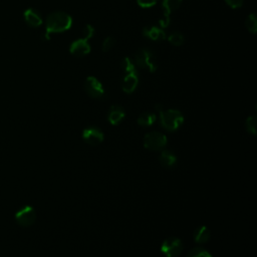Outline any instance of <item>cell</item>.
<instances>
[{
  "label": "cell",
  "instance_id": "obj_22",
  "mask_svg": "<svg viewBox=\"0 0 257 257\" xmlns=\"http://www.w3.org/2000/svg\"><path fill=\"white\" fill-rule=\"evenodd\" d=\"M121 67L122 69L127 73V72H133V71H137L136 70V65L134 63V61L128 58V57H125L123 58L122 62H121Z\"/></svg>",
  "mask_w": 257,
  "mask_h": 257
},
{
  "label": "cell",
  "instance_id": "obj_15",
  "mask_svg": "<svg viewBox=\"0 0 257 257\" xmlns=\"http://www.w3.org/2000/svg\"><path fill=\"white\" fill-rule=\"evenodd\" d=\"M159 161L162 164V166L166 168H173L178 159L176 154L171 150H163L159 156Z\"/></svg>",
  "mask_w": 257,
  "mask_h": 257
},
{
  "label": "cell",
  "instance_id": "obj_18",
  "mask_svg": "<svg viewBox=\"0 0 257 257\" xmlns=\"http://www.w3.org/2000/svg\"><path fill=\"white\" fill-rule=\"evenodd\" d=\"M245 26L247 28V30L253 34L256 33L257 31V18L255 13H251L247 16L246 20H245Z\"/></svg>",
  "mask_w": 257,
  "mask_h": 257
},
{
  "label": "cell",
  "instance_id": "obj_17",
  "mask_svg": "<svg viewBox=\"0 0 257 257\" xmlns=\"http://www.w3.org/2000/svg\"><path fill=\"white\" fill-rule=\"evenodd\" d=\"M156 119H157V116L155 113L146 111L140 114V116L137 119V122L141 126H150L156 121Z\"/></svg>",
  "mask_w": 257,
  "mask_h": 257
},
{
  "label": "cell",
  "instance_id": "obj_11",
  "mask_svg": "<svg viewBox=\"0 0 257 257\" xmlns=\"http://www.w3.org/2000/svg\"><path fill=\"white\" fill-rule=\"evenodd\" d=\"M139 83V76L137 71L127 72L121 82V88L125 93H132L136 90Z\"/></svg>",
  "mask_w": 257,
  "mask_h": 257
},
{
  "label": "cell",
  "instance_id": "obj_3",
  "mask_svg": "<svg viewBox=\"0 0 257 257\" xmlns=\"http://www.w3.org/2000/svg\"><path fill=\"white\" fill-rule=\"evenodd\" d=\"M134 63L135 65L141 67V68H146L150 72H155L158 68L156 59L154 54L148 50V49H139L134 56Z\"/></svg>",
  "mask_w": 257,
  "mask_h": 257
},
{
  "label": "cell",
  "instance_id": "obj_4",
  "mask_svg": "<svg viewBox=\"0 0 257 257\" xmlns=\"http://www.w3.org/2000/svg\"><path fill=\"white\" fill-rule=\"evenodd\" d=\"M167 145V137L157 131L150 132L144 137V147L150 151H161Z\"/></svg>",
  "mask_w": 257,
  "mask_h": 257
},
{
  "label": "cell",
  "instance_id": "obj_21",
  "mask_svg": "<svg viewBox=\"0 0 257 257\" xmlns=\"http://www.w3.org/2000/svg\"><path fill=\"white\" fill-rule=\"evenodd\" d=\"M246 125V130L248 133L252 134V135H256V116L255 115H251L248 116L245 122Z\"/></svg>",
  "mask_w": 257,
  "mask_h": 257
},
{
  "label": "cell",
  "instance_id": "obj_10",
  "mask_svg": "<svg viewBox=\"0 0 257 257\" xmlns=\"http://www.w3.org/2000/svg\"><path fill=\"white\" fill-rule=\"evenodd\" d=\"M69 51L75 56H83L88 54L90 52V45L88 40L84 38L74 40L69 46Z\"/></svg>",
  "mask_w": 257,
  "mask_h": 257
},
{
  "label": "cell",
  "instance_id": "obj_1",
  "mask_svg": "<svg viewBox=\"0 0 257 257\" xmlns=\"http://www.w3.org/2000/svg\"><path fill=\"white\" fill-rule=\"evenodd\" d=\"M72 25V18L69 14L63 11H55L50 13L45 20L44 38L48 40L52 33L64 32L70 29Z\"/></svg>",
  "mask_w": 257,
  "mask_h": 257
},
{
  "label": "cell",
  "instance_id": "obj_13",
  "mask_svg": "<svg viewBox=\"0 0 257 257\" xmlns=\"http://www.w3.org/2000/svg\"><path fill=\"white\" fill-rule=\"evenodd\" d=\"M24 19L26 21V23L30 26V27H39L42 24V18L39 14V12L33 8H27L24 11Z\"/></svg>",
  "mask_w": 257,
  "mask_h": 257
},
{
  "label": "cell",
  "instance_id": "obj_9",
  "mask_svg": "<svg viewBox=\"0 0 257 257\" xmlns=\"http://www.w3.org/2000/svg\"><path fill=\"white\" fill-rule=\"evenodd\" d=\"M182 4V0H163L162 7H163V14L164 17L159 21L160 26L165 28L170 23V15L173 11L178 9Z\"/></svg>",
  "mask_w": 257,
  "mask_h": 257
},
{
  "label": "cell",
  "instance_id": "obj_2",
  "mask_svg": "<svg viewBox=\"0 0 257 257\" xmlns=\"http://www.w3.org/2000/svg\"><path fill=\"white\" fill-rule=\"evenodd\" d=\"M156 109L159 112L160 124L166 131L175 132L179 130L180 126L183 124L185 118L183 113L180 110L173 109V108L168 110H163L160 104L156 106Z\"/></svg>",
  "mask_w": 257,
  "mask_h": 257
},
{
  "label": "cell",
  "instance_id": "obj_20",
  "mask_svg": "<svg viewBox=\"0 0 257 257\" xmlns=\"http://www.w3.org/2000/svg\"><path fill=\"white\" fill-rule=\"evenodd\" d=\"M187 257H212V255L202 247H195L189 251Z\"/></svg>",
  "mask_w": 257,
  "mask_h": 257
},
{
  "label": "cell",
  "instance_id": "obj_19",
  "mask_svg": "<svg viewBox=\"0 0 257 257\" xmlns=\"http://www.w3.org/2000/svg\"><path fill=\"white\" fill-rule=\"evenodd\" d=\"M168 41L175 46H181L184 43L185 39H184V35L181 32L175 31L168 36Z\"/></svg>",
  "mask_w": 257,
  "mask_h": 257
},
{
  "label": "cell",
  "instance_id": "obj_16",
  "mask_svg": "<svg viewBox=\"0 0 257 257\" xmlns=\"http://www.w3.org/2000/svg\"><path fill=\"white\" fill-rule=\"evenodd\" d=\"M193 237L196 243L203 244L210 240L211 232L206 226H199L193 233Z\"/></svg>",
  "mask_w": 257,
  "mask_h": 257
},
{
  "label": "cell",
  "instance_id": "obj_26",
  "mask_svg": "<svg viewBox=\"0 0 257 257\" xmlns=\"http://www.w3.org/2000/svg\"><path fill=\"white\" fill-rule=\"evenodd\" d=\"M226 3L233 9H237L243 5L244 0H225Z\"/></svg>",
  "mask_w": 257,
  "mask_h": 257
},
{
  "label": "cell",
  "instance_id": "obj_23",
  "mask_svg": "<svg viewBox=\"0 0 257 257\" xmlns=\"http://www.w3.org/2000/svg\"><path fill=\"white\" fill-rule=\"evenodd\" d=\"M114 43H115L114 38L111 37V36H107V37L103 40V42H102V50H103L104 52L109 51V50L114 46Z\"/></svg>",
  "mask_w": 257,
  "mask_h": 257
},
{
  "label": "cell",
  "instance_id": "obj_6",
  "mask_svg": "<svg viewBox=\"0 0 257 257\" xmlns=\"http://www.w3.org/2000/svg\"><path fill=\"white\" fill-rule=\"evenodd\" d=\"M84 89L86 93L92 98L102 99L105 97V90L101 82L94 76H88L84 82Z\"/></svg>",
  "mask_w": 257,
  "mask_h": 257
},
{
  "label": "cell",
  "instance_id": "obj_24",
  "mask_svg": "<svg viewBox=\"0 0 257 257\" xmlns=\"http://www.w3.org/2000/svg\"><path fill=\"white\" fill-rule=\"evenodd\" d=\"M94 35V28L90 24H86L83 28V38L88 40Z\"/></svg>",
  "mask_w": 257,
  "mask_h": 257
},
{
  "label": "cell",
  "instance_id": "obj_25",
  "mask_svg": "<svg viewBox=\"0 0 257 257\" xmlns=\"http://www.w3.org/2000/svg\"><path fill=\"white\" fill-rule=\"evenodd\" d=\"M139 6L143 7V8H150L152 6H154L158 0H137Z\"/></svg>",
  "mask_w": 257,
  "mask_h": 257
},
{
  "label": "cell",
  "instance_id": "obj_7",
  "mask_svg": "<svg viewBox=\"0 0 257 257\" xmlns=\"http://www.w3.org/2000/svg\"><path fill=\"white\" fill-rule=\"evenodd\" d=\"M16 222L23 227L31 226L36 220V212L31 206H24L19 209L15 214Z\"/></svg>",
  "mask_w": 257,
  "mask_h": 257
},
{
  "label": "cell",
  "instance_id": "obj_8",
  "mask_svg": "<svg viewBox=\"0 0 257 257\" xmlns=\"http://www.w3.org/2000/svg\"><path fill=\"white\" fill-rule=\"evenodd\" d=\"M82 139L90 146H97L102 143L104 135L97 126H87L82 131Z\"/></svg>",
  "mask_w": 257,
  "mask_h": 257
},
{
  "label": "cell",
  "instance_id": "obj_5",
  "mask_svg": "<svg viewBox=\"0 0 257 257\" xmlns=\"http://www.w3.org/2000/svg\"><path fill=\"white\" fill-rule=\"evenodd\" d=\"M183 251V243L177 237L166 238L161 245V252L166 257H177Z\"/></svg>",
  "mask_w": 257,
  "mask_h": 257
},
{
  "label": "cell",
  "instance_id": "obj_12",
  "mask_svg": "<svg viewBox=\"0 0 257 257\" xmlns=\"http://www.w3.org/2000/svg\"><path fill=\"white\" fill-rule=\"evenodd\" d=\"M125 116L124 109L119 105H112L107 112V120L112 125H117Z\"/></svg>",
  "mask_w": 257,
  "mask_h": 257
},
{
  "label": "cell",
  "instance_id": "obj_14",
  "mask_svg": "<svg viewBox=\"0 0 257 257\" xmlns=\"http://www.w3.org/2000/svg\"><path fill=\"white\" fill-rule=\"evenodd\" d=\"M143 34L150 38L151 40H155V41H160V40H164L166 38V33L164 32V30L161 27H157V26H147L143 29Z\"/></svg>",
  "mask_w": 257,
  "mask_h": 257
}]
</instances>
